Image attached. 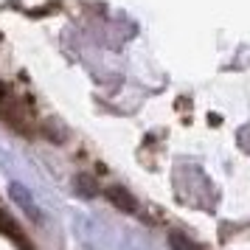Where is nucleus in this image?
Masks as SVG:
<instances>
[{"label": "nucleus", "instance_id": "obj_1", "mask_svg": "<svg viewBox=\"0 0 250 250\" xmlns=\"http://www.w3.org/2000/svg\"><path fill=\"white\" fill-rule=\"evenodd\" d=\"M107 197H110V200L121 208V211H126V214H135V211H138V203L124 191V188H118V186H115V188H110V191H107Z\"/></svg>", "mask_w": 250, "mask_h": 250}, {"label": "nucleus", "instance_id": "obj_2", "mask_svg": "<svg viewBox=\"0 0 250 250\" xmlns=\"http://www.w3.org/2000/svg\"><path fill=\"white\" fill-rule=\"evenodd\" d=\"M169 242H171V248H174V250H200L197 245H194V242H188V239H183L180 233H171V239H169Z\"/></svg>", "mask_w": 250, "mask_h": 250}]
</instances>
